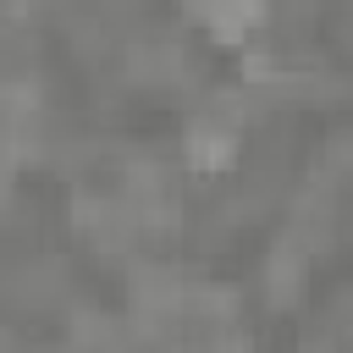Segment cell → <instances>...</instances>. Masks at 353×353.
<instances>
[{
	"label": "cell",
	"mask_w": 353,
	"mask_h": 353,
	"mask_svg": "<svg viewBox=\"0 0 353 353\" xmlns=\"http://www.w3.org/2000/svg\"><path fill=\"white\" fill-rule=\"evenodd\" d=\"M237 149V132L221 127V121H193L188 127V165L193 171H221Z\"/></svg>",
	"instance_id": "6da1fadb"
}]
</instances>
